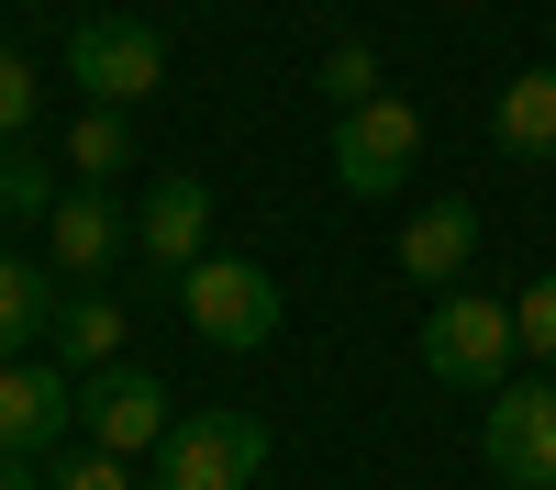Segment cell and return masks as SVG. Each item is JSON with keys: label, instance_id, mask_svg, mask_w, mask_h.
<instances>
[{"label": "cell", "instance_id": "1", "mask_svg": "<svg viewBox=\"0 0 556 490\" xmlns=\"http://www.w3.org/2000/svg\"><path fill=\"white\" fill-rule=\"evenodd\" d=\"M513 356H523L513 301H490V290H434V312H424V368H434L445 390H501V379H513Z\"/></svg>", "mask_w": 556, "mask_h": 490}, {"label": "cell", "instance_id": "2", "mask_svg": "<svg viewBox=\"0 0 556 490\" xmlns=\"http://www.w3.org/2000/svg\"><path fill=\"white\" fill-rule=\"evenodd\" d=\"M267 468V424L235 413V401H212V413H178V435L146 457L156 490H245Z\"/></svg>", "mask_w": 556, "mask_h": 490}, {"label": "cell", "instance_id": "3", "mask_svg": "<svg viewBox=\"0 0 556 490\" xmlns=\"http://www.w3.org/2000/svg\"><path fill=\"white\" fill-rule=\"evenodd\" d=\"M178 312H190V335L212 356H256L278 335V279H267L256 256H201L190 279H178Z\"/></svg>", "mask_w": 556, "mask_h": 490}, {"label": "cell", "instance_id": "4", "mask_svg": "<svg viewBox=\"0 0 556 490\" xmlns=\"http://www.w3.org/2000/svg\"><path fill=\"white\" fill-rule=\"evenodd\" d=\"M67 78H78V101L134 112V101H156V89H167V34H156V23H123V12H89V23L67 34Z\"/></svg>", "mask_w": 556, "mask_h": 490}, {"label": "cell", "instance_id": "5", "mask_svg": "<svg viewBox=\"0 0 556 490\" xmlns=\"http://www.w3.org/2000/svg\"><path fill=\"white\" fill-rule=\"evenodd\" d=\"M78 424H89V445H112V457H156V445L178 435V401H167V379L156 368H89L78 379Z\"/></svg>", "mask_w": 556, "mask_h": 490}, {"label": "cell", "instance_id": "6", "mask_svg": "<svg viewBox=\"0 0 556 490\" xmlns=\"http://www.w3.org/2000/svg\"><path fill=\"white\" fill-rule=\"evenodd\" d=\"M490 479H513V490H556V379H501L490 390Z\"/></svg>", "mask_w": 556, "mask_h": 490}, {"label": "cell", "instance_id": "7", "mask_svg": "<svg viewBox=\"0 0 556 490\" xmlns=\"http://www.w3.org/2000/svg\"><path fill=\"white\" fill-rule=\"evenodd\" d=\"M412 156H424V112L390 101V89H379L367 112H345V123H334V178H345L356 201H390L401 178H412Z\"/></svg>", "mask_w": 556, "mask_h": 490}, {"label": "cell", "instance_id": "8", "mask_svg": "<svg viewBox=\"0 0 556 490\" xmlns=\"http://www.w3.org/2000/svg\"><path fill=\"white\" fill-rule=\"evenodd\" d=\"M134 246V212L112 201V190H56V212H45V267H56V279H101V267Z\"/></svg>", "mask_w": 556, "mask_h": 490}, {"label": "cell", "instance_id": "9", "mask_svg": "<svg viewBox=\"0 0 556 490\" xmlns=\"http://www.w3.org/2000/svg\"><path fill=\"white\" fill-rule=\"evenodd\" d=\"M134 256H156L167 279H190L212 256V190L201 178H156V190L134 201Z\"/></svg>", "mask_w": 556, "mask_h": 490}, {"label": "cell", "instance_id": "10", "mask_svg": "<svg viewBox=\"0 0 556 490\" xmlns=\"http://www.w3.org/2000/svg\"><path fill=\"white\" fill-rule=\"evenodd\" d=\"M67 424H78L67 368H0V457H56Z\"/></svg>", "mask_w": 556, "mask_h": 490}, {"label": "cell", "instance_id": "11", "mask_svg": "<svg viewBox=\"0 0 556 490\" xmlns=\"http://www.w3.org/2000/svg\"><path fill=\"white\" fill-rule=\"evenodd\" d=\"M479 235H490L479 201H424V212L401 223V279H412V290H456V279H468V256H479Z\"/></svg>", "mask_w": 556, "mask_h": 490}, {"label": "cell", "instance_id": "12", "mask_svg": "<svg viewBox=\"0 0 556 490\" xmlns=\"http://www.w3.org/2000/svg\"><path fill=\"white\" fill-rule=\"evenodd\" d=\"M490 146L501 156H556V67H523L490 101Z\"/></svg>", "mask_w": 556, "mask_h": 490}, {"label": "cell", "instance_id": "13", "mask_svg": "<svg viewBox=\"0 0 556 490\" xmlns=\"http://www.w3.org/2000/svg\"><path fill=\"white\" fill-rule=\"evenodd\" d=\"M56 356L89 379V368H112L123 356V301H101V290H78V301H56Z\"/></svg>", "mask_w": 556, "mask_h": 490}, {"label": "cell", "instance_id": "14", "mask_svg": "<svg viewBox=\"0 0 556 490\" xmlns=\"http://www.w3.org/2000/svg\"><path fill=\"white\" fill-rule=\"evenodd\" d=\"M123 156H134V123L89 101V112L67 123V167H78V190H112V178H123Z\"/></svg>", "mask_w": 556, "mask_h": 490}, {"label": "cell", "instance_id": "15", "mask_svg": "<svg viewBox=\"0 0 556 490\" xmlns=\"http://www.w3.org/2000/svg\"><path fill=\"white\" fill-rule=\"evenodd\" d=\"M34 335H56L45 267H34V256H0V356H12V345H34Z\"/></svg>", "mask_w": 556, "mask_h": 490}, {"label": "cell", "instance_id": "16", "mask_svg": "<svg viewBox=\"0 0 556 490\" xmlns=\"http://www.w3.org/2000/svg\"><path fill=\"white\" fill-rule=\"evenodd\" d=\"M34 112H45V78H34L23 45H0V146H12V134H34Z\"/></svg>", "mask_w": 556, "mask_h": 490}, {"label": "cell", "instance_id": "17", "mask_svg": "<svg viewBox=\"0 0 556 490\" xmlns=\"http://www.w3.org/2000/svg\"><path fill=\"white\" fill-rule=\"evenodd\" d=\"M312 78H323V101H334V112H367V101H379V56H367V45H334Z\"/></svg>", "mask_w": 556, "mask_h": 490}, {"label": "cell", "instance_id": "18", "mask_svg": "<svg viewBox=\"0 0 556 490\" xmlns=\"http://www.w3.org/2000/svg\"><path fill=\"white\" fill-rule=\"evenodd\" d=\"M45 490H134V457H112V445H78V457H45Z\"/></svg>", "mask_w": 556, "mask_h": 490}, {"label": "cell", "instance_id": "19", "mask_svg": "<svg viewBox=\"0 0 556 490\" xmlns=\"http://www.w3.org/2000/svg\"><path fill=\"white\" fill-rule=\"evenodd\" d=\"M513 324H523V356H534V368L556 379V267H545V279L513 301Z\"/></svg>", "mask_w": 556, "mask_h": 490}, {"label": "cell", "instance_id": "20", "mask_svg": "<svg viewBox=\"0 0 556 490\" xmlns=\"http://www.w3.org/2000/svg\"><path fill=\"white\" fill-rule=\"evenodd\" d=\"M0 201H12V212H56L45 167H34V156H12V146H0Z\"/></svg>", "mask_w": 556, "mask_h": 490}, {"label": "cell", "instance_id": "21", "mask_svg": "<svg viewBox=\"0 0 556 490\" xmlns=\"http://www.w3.org/2000/svg\"><path fill=\"white\" fill-rule=\"evenodd\" d=\"M0 490H45V457H0Z\"/></svg>", "mask_w": 556, "mask_h": 490}, {"label": "cell", "instance_id": "22", "mask_svg": "<svg viewBox=\"0 0 556 490\" xmlns=\"http://www.w3.org/2000/svg\"><path fill=\"white\" fill-rule=\"evenodd\" d=\"M545 67H556V23H545Z\"/></svg>", "mask_w": 556, "mask_h": 490}, {"label": "cell", "instance_id": "23", "mask_svg": "<svg viewBox=\"0 0 556 490\" xmlns=\"http://www.w3.org/2000/svg\"><path fill=\"white\" fill-rule=\"evenodd\" d=\"M456 12H479V0H456Z\"/></svg>", "mask_w": 556, "mask_h": 490}]
</instances>
